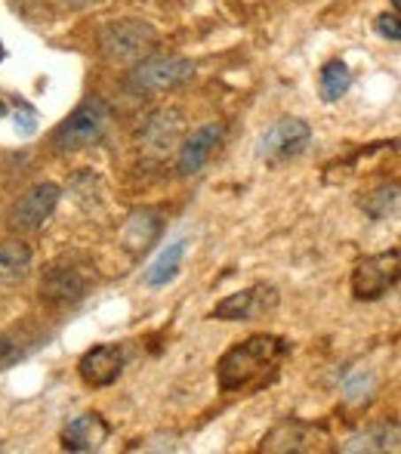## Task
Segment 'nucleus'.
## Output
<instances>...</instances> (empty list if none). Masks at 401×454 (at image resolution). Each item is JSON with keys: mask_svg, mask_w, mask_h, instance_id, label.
Segmentation results:
<instances>
[{"mask_svg": "<svg viewBox=\"0 0 401 454\" xmlns=\"http://www.w3.org/2000/svg\"><path fill=\"white\" fill-rule=\"evenodd\" d=\"M290 343L275 334L247 337L244 343H235L216 364V383L222 393H251L263 389L275 380L281 362L288 359Z\"/></svg>", "mask_w": 401, "mask_h": 454, "instance_id": "f257e3e1", "label": "nucleus"}, {"mask_svg": "<svg viewBox=\"0 0 401 454\" xmlns=\"http://www.w3.org/2000/svg\"><path fill=\"white\" fill-rule=\"evenodd\" d=\"M108 121H112V108L105 99H87L56 127L53 145L59 152H81L96 145L108 130Z\"/></svg>", "mask_w": 401, "mask_h": 454, "instance_id": "f03ea898", "label": "nucleus"}, {"mask_svg": "<svg viewBox=\"0 0 401 454\" xmlns=\"http://www.w3.org/2000/svg\"><path fill=\"white\" fill-rule=\"evenodd\" d=\"M192 78H195V66L189 59H180V56H151V59H143L133 68L127 87L136 96H151V93H167L174 87H182Z\"/></svg>", "mask_w": 401, "mask_h": 454, "instance_id": "7ed1b4c3", "label": "nucleus"}, {"mask_svg": "<svg viewBox=\"0 0 401 454\" xmlns=\"http://www.w3.org/2000/svg\"><path fill=\"white\" fill-rule=\"evenodd\" d=\"M99 41L108 59H118V62H136L158 47L155 28H151L149 22H139V19L108 22L105 28H102Z\"/></svg>", "mask_w": 401, "mask_h": 454, "instance_id": "20e7f679", "label": "nucleus"}, {"mask_svg": "<svg viewBox=\"0 0 401 454\" xmlns=\"http://www.w3.org/2000/svg\"><path fill=\"white\" fill-rule=\"evenodd\" d=\"M398 285V251L374 254L361 260L352 270V294L355 300H380Z\"/></svg>", "mask_w": 401, "mask_h": 454, "instance_id": "39448f33", "label": "nucleus"}, {"mask_svg": "<svg viewBox=\"0 0 401 454\" xmlns=\"http://www.w3.org/2000/svg\"><path fill=\"white\" fill-rule=\"evenodd\" d=\"M59 185L56 183H37L12 204L10 210V229L12 232H35L53 216L56 204H59Z\"/></svg>", "mask_w": 401, "mask_h": 454, "instance_id": "423d86ee", "label": "nucleus"}, {"mask_svg": "<svg viewBox=\"0 0 401 454\" xmlns=\"http://www.w3.org/2000/svg\"><path fill=\"white\" fill-rule=\"evenodd\" d=\"M309 139H312V130L305 121L281 118L263 133L257 152H259V158H266V161H288V158L303 155Z\"/></svg>", "mask_w": 401, "mask_h": 454, "instance_id": "0eeeda50", "label": "nucleus"}, {"mask_svg": "<svg viewBox=\"0 0 401 454\" xmlns=\"http://www.w3.org/2000/svg\"><path fill=\"white\" fill-rule=\"evenodd\" d=\"M272 306H275V291L266 285H257L220 300L213 306V312H210V318H220V322H251L253 316L272 309Z\"/></svg>", "mask_w": 401, "mask_h": 454, "instance_id": "6e6552de", "label": "nucleus"}, {"mask_svg": "<svg viewBox=\"0 0 401 454\" xmlns=\"http://www.w3.org/2000/svg\"><path fill=\"white\" fill-rule=\"evenodd\" d=\"M120 371H124V353H120L118 347H108V343L87 349L84 359L78 362L81 380H84L87 387H96V389L112 387V383L120 377Z\"/></svg>", "mask_w": 401, "mask_h": 454, "instance_id": "1a4fd4ad", "label": "nucleus"}, {"mask_svg": "<svg viewBox=\"0 0 401 454\" xmlns=\"http://www.w3.org/2000/svg\"><path fill=\"white\" fill-rule=\"evenodd\" d=\"M87 294V278L78 270H68V266H56L41 278V300L50 306H66L78 303Z\"/></svg>", "mask_w": 401, "mask_h": 454, "instance_id": "9d476101", "label": "nucleus"}, {"mask_svg": "<svg viewBox=\"0 0 401 454\" xmlns=\"http://www.w3.org/2000/svg\"><path fill=\"white\" fill-rule=\"evenodd\" d=\"M222 139V127L220 124H207L201 130H195L192 137L182 143V152H180V174L182 176H195L204 170V164L210 161L213 155L216 143Z\"/></svg>", "mask_w": 401, "mask_h": 454, "instance_id": "9b49d317", "label": "nucleus"}, {"mask_svg": "<svg viewBox=\"0 0 401 454\" xmlns=\"http://www.w3.org/2000/svg\"><path fill=\"white\" fill-rule=\"evenodd\" d=\"M108 424L99 414H81L62 430V449L66 451H96L108 439Z\"/></svg>", "mask_w": 401, "mask_h": 454, "instance_id": "f8f14e48", "label": "nucleus"}, {"mask_svg": "<svg viewBox=\"0 0 401 454\" xmlns=\"http://www.w3.org/2000/svg\"><path fill=\"white\" fill-rule=\"evenodd\" d=\"M180 127H182V114L176 108H161V112H155L149 118L143 137L149 143V149L167 152L176 143V137H180Z\"/></svg>", "mask_w": 401, "mask_h": 454, "instance_id": "ddd939ff", "label": "nucleus"}, {"mask_svg": "<svg viewBox=\"0 0 401 454\" xmlns=\"http://www.w3.org/2000/svg\"><path fill=\"white\" fill-rule=\"evenodd\" d=\"M315 439H318V433H312L309 427L297 424V420H284L281 427H275V430L263 439V449H269V451H309L312 445H305V442H315Z\"/></svg>", "mask_w": 401, "mask_h": 454, "instance_id": "4468645a", "label": "nucleus"}, {"mask_svg": "<svg viewBox=\"0 0 401 454\" xmlns=\"http://www.w3.org/2000/svg\"><path fill=\"white\" fill-rule=\"evenodd\" d=\"M31 270V247L22 241H4L0 245V287L22 281Z\"/></svg>", "mask_w": 401, "mask_h": 454, "instance_id": "2eb2a0df", "label": "nucleus"}, {"mask_svg": "<svg viewBox=\"0 0 401 454\" xmlns=\"http://www.w3.org/2000/svg\"><path fill=\"white\" fill-rule=\"evenodd\" d=\"M182 254H186V241H174V245H167L161 254H158L155 263L145 270V285L149 287H164L167 281L176 278V272H180L182 266Z\"/></svg>", "mask_w": 401, "mask_h": 454, "instance_id": "dca6fc26", "label": "nucleus"}, {"mask_svg": "<svg viewBox=\"0 0 401 454\" xmlns=\"http://www.w3.org/2000/svg\"><path fill=\"white\" fill-rule=\"evenodd\" d=\"M318 87H321V99L324 102H336V99H343V96L349 93V87H352V74H349V68L343 66L340 59H334V62H328V66L321 68Z\"/></svg>", "mask_w": 401, "mask_h": 454, "instance_id": "f3484780", "label": "nucleus"}, {"mask_svg": "<svg viewBox=\"0 0 401 454\" xmlns=\"http://www.w3.org/2000/svg\"><path fill=\"white\" fill-rule=\"evenodd\" d=\"M396 451L398 449V430L396 427H374V430L355 436L349 445H343V451Z\"/></svg>", "mask_w": 401, "mask_h": 454, "instance_id": "a211bd4d", "label": "nucleus"}, {"mask_svg": "<svg viewBox=\"0 0 401 454\" xmlns=\"http://www.w3.org/2000/svg\"><path fill=\"white\" fill-rule=\"evenodd\" d=\"M377 31L383 37H389V41H401V28H398V19L392 16V12H383V16L377 19Z\"/></svg>", "mask_w": 401, "mask_h": 454, "instance_id": "6ab92c4d", "label": "nucleus"}, {"mask_svg": "<svg viewBox=\"0 0 401 454\" xmlns=\"http://www.w3.org/2000/svg\"><path fill=\"white\" fill-rule=\"evenodd\" d=\"M68 4H81V6H87V4H102V0H68Z\"/></svg>", "mask_w": 401, "mask_h": 454, "instance_id": "aec40b11", "label": "nucleus"}, {"mask_svg": "<svg viewBox=\"0 0 401 454\" xmlns=\"http://www.w3.org/2000/svg\"><path fill=\"white\" fill-rule=\"evenodd\" d=\"M4 114H6V102L0 99V118H4Z\"/></svg>", "mask_w": 401, "mask_h": 454, "instance_id": "412c9836", "label": "nucleus"}, {"mask_svg": "<svg viewBox=\"0 0 401 454\" xmlns=\"http://www.w3.org/2000/svg\"><path fill=\"white\" fill-rule=\"evenodd\" d=\"M4 56H6V50H4V43H0V62H4Z\"/></svg>", "mask_w": 401, "mask_h": 454, "instance_id": "4be33fe9", "label": "nucleus"}]
</instances>
